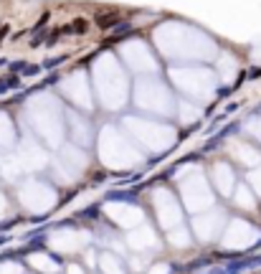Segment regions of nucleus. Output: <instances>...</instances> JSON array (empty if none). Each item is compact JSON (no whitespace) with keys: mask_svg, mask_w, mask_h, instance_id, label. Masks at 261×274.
Returning a JSON list of instances; mask_svg holds the SVG:
<instances>
[{"mask_svg":"<svg viewBox=\"0 0 261 274\" xmlns=\"http://www.w3.org/2000/svg\"><path fill=\"white\" fill-rule=\"evenodd\" d=\"M86 31H89V20H86V18H76L74 20V23H69L66 26V33H86Z\"/></svg>","mask_w":261,"mask_h":274,"instance_id":"obj_1","label":"nucleus"},{"mask_svg":"<svg viewBox=\"0 0 261 274\" xmlns=\"http://www.w3.org/2000/svg\"><path fill=\"white\" fill-rule=\"evenodd\" d=\"M112 20H117V13H106V15H99V18H97V23H99V26H109Z\"/></svg>","mask_w":261,"mask_h":274,"instance_id":"obj_2","label":"nucleus"}]
</instances>
